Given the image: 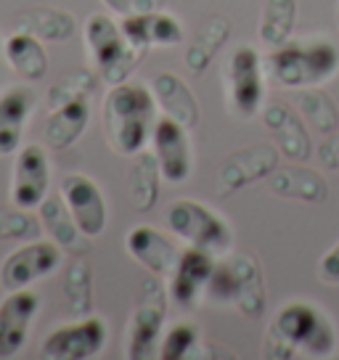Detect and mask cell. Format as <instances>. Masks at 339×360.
<instances>
[{"instance_id": "11", "label": "cell", "mask_w": 339, "mask_h": 360, "mask_svg": "<svg viewBox=\"0 0 339 360\" xmlns=\"http://www.w3.org/2000/svg\"><path fill=\"white\" fill-rule=\"evenodd\" d=\"M281 165V151L276 143H252L231 151L217 169V193H236L249 183L265 180Z\"/></svg>"}, {"instance_id": "32", "label": "cell", "mask_w": 339, "mask_h": 360, "mask_svg": "<svg viewBox=\"0 0 339 360\" xmlns=\"http://www.w3.org/2000/svg\"><path fill=\"white\" fill-rule=\"evenodd\" d=\"M98 72H91V69H77V72H69L64 77L53 82L51 90H48V103L51 109H56L61 103L75 101V98H91L96 88H98Z\"/></svg>"}, {"instance_id": "25", "label": "cell", "mask_w": 339, "mask_h": 360, "mask_svg": "<svg viewBox=\"0 0 339 360\" xmlns=\"http://www.w3.org/2000/svg\"><path fill=\"white\" fill-rule=\"evenodd\" d=\"M3 51H6L11 69L22 79H27V82L46 79L48 69H51V58H48V51L40 37L22 32V30H13L11 37L3 43Z\"/></svg>"}, {"instance_id": "21", "label": "cell", "mask_w": 339, "mask_h": 360, "mask_svg": "<svg viewBox=\"0 0 339 360\" xmlns=\"http://www.w3.org/2000/svg\"><path fill=\"white\" fill-rule=\"evenodd\" d=\"M88 122H91L88 98H75V101L61 103L48 114L46 127H43V143L51 151H64V148L75 146L85 133Z\"/></svg>"}, {"instance_id": "2", "label": "cell", "mask_w": 339, "mask_h": 360, "mask_svg": "<svg viewBox=\"0 0 339 360\" xmlns=\"http://www.w3.org/2000/svg\"><path fill=\"white\" fill-rule=\"evenodd\" d=\"M337 347L334 323L318 307L307 302H289L273 318L265 337V355L276 360L328 358Z\"/></svg>"}, {"instance_id": "31", "label": "cell", "mask_w": 339, "mask_h": 360, "mask_svg": "<svg viewBox=\"0 0 339 360\" xmlns=\"http://www.w3.org/2000/svg\"><path fill=\"white\" fill-rule=\"evenodd\" d=\"M64 297L69 302V310L77 315V318H85L91 313L93 304V276H91V265L85 259H75L67 270V278H64Z\"/></svg>"}, {"instance_id": "9", "label": "cell", "mask_w": 339, "mask_h": 360, "mask_svg": "<svg viewBox=\"0 0 339 360\" xmlns=\"http://www.w3.org/2000/svg\"><path fill=\"white\" fill-rule=\"evenodd\" d=\"M61 259H64L61 247L53 238L51 241H43V238L24 241L22 247H16L11 255H6V259H3V265H0V286L6 292L30 289L34 281L56 273Z\"/></svg>"}, {"instance_id": "36", "label": "cell", "mask_w": 339, "mask_h": 360, "mask_svg": "<svg viewBox=\"0 0 339 360\" xmlns=\"http://www.w3.org/2000/svg\"><path fill=\"white\" fill-rule=\"evenodd\" d=\"M318 278L326 286H339V241L318 262Z\"/></svg>"}, {"instance_id": "13", "label": "cell", "mask_w": 339, "mask_h": 360, "mask_svg": "<svg viewBox=\"0 0 339 360\" xmlns=\"http://www.w3.org/2000/svg\"><path fill=\"white\" fill-rule=\"evenodd\" d=\"M262 124L273 135V143L279 146L281 157L289 162H305L313 154L310 146V127L302 120V114L294 109V103L286 101H265L260 109Z\"/></svg>"}, {"instance_id": "15", "label": "cell", "mask_w": 339, "mask_h": 360, "mask_svg": "<svg viewBox=\"0 0 339 360\" xmlns=\"http://www.w3.org/2000/svg\"><path fill=\"white\" fill-rule=\"evenodd\" d=\"M58 193L64 196L69 212L75 214L85 238H98L106 228V202L101 188L82 172H67L58 183Z\"/></svg>"}, {"instance_id": "30", "label": "cell", "mask_w": 339, "mask_h": 360, "mask_svg": "<svg viewBox=\"0 0 339 360\" xmlns=\"http://www.w3.org/2000/svg\"><path fill=\"white\" fill-rule=\"evenodd\" d=\"M297 24V0H265L260 16V43L265 51H276L289 43Z\"/></svg>"}, {"instance_id": "3", "label": "cell", "mask_w": 339, "mask_h": 360, "mask_svg": "<svg viewBox=\"0 0 339 360\" xmlns=\"http://www.w3.org/2000/svg\"><path fill=\"white\" fill-rule=\"evenodd\" d=\"M265 72L281 88H318L339 72V48L328 40H294L265 56Z\"/></svg>"}, {"instance_id": "22", "label": "cell", "mask_w": 339, "mask_h": 360, "mask_svg": "<svg viewBox=\"0 0 339 360\" xmlns=\"http://www.w3.org/2000/svg\"><path fill=\"white\" fill-rule=\"evenodd\" d=\"M268 188L281 199H297V202H324L328 193V183L321 172L302 167L300 162L294 165H279L268 175Z\"/></svg>"}, {"instance_id": "12", "label": "cell", "mask_w": 339, "mask_h": 360, "mask_svg": "<svg viewBox=\"0 0 339 360\" xmlns=\"http://www.w3.org/2000/svg\"><path fill=\"white\" fill-rule=\"evenodd\" d=\"M106 345V323L96 315L64 323L51 331L40 347V355L48 360H91Z\"/></svg>"}, {"instance_id": "23", "label": "cell", "mask_w": 339, "mask_h": 360, "mask_svg": "<svg viewBox=\"0 0 339 360\" xmlns=\"http://www.w3.org/2000/svg\"><path fill=\"white\" fill-rule=\"evenodd\" d=\"M151 90L165 117L181 122L188 130L199 124V101L186 85V79H181L175 72H159L151 82Z\"/></svg>"}, {"instance_id": "1", "label": "cell", "mask_w": 339, "mask_h": 360, "mask_svg": "<svg viewBox=\"0 0 339 360\" xmlns=\"http://www.w3.org/2000/svg\"><path fill=\"white\" fill-rule=\"evenodd\" d=\"M159 120V103L154 90L141 82L112 85L103 98V130L109 146L124 157H136L151 141Z\"/></svg>"}, {"instance_id": "20", "label": "cell", "mask_w": 339, "mask_h": 360, "mask_svg": "<svg viewBox=\"0 0 339 360\" xmlns=\"http://www.w3.org/2000/svg\"><path fill=\"white\" fill-rule=\"evenodd\" d=\"M34 103V93L24 85H13L0 93V157H16L22 148L24 127Z\"/></svg>"}, {"instance_id": "7", "label": "cell", "mask_w": 339, "mask_h": 360, "mask_svg": "<svg viewBox=\"0 0 339 360\" xmlns=\"http://www.w3.org/2000/svg\"><path fill=\"white\" fill-rule=\"evenodd\" d=\"M165 223L181 241H186V247L204 249L210 255H226L234 241L226 220L207 204H199L193 199L170 204L165 212Z\"/></svg>"}, {"instance_id": "28", "label": "cell", "mask_w": 339, "mask_h": 360, "mask_svg": "<svg viewBox=\"0 0 339 360\" xmlns=\"http://www.w3.org/2000/svg\"><path fill=\"white\" fill-rule=\"evenodd\" d=\"M37 217L43 223V231L56 241L61 249H82V231H79L75 214L69 212L61 193H48L43 204L37 207Z\"/></svg>"}, {"instance_id": "26", "label": "cell", "mask_w": 339, "mask_h": 360, "mask_svg": "<svg viewBox=\"0 0 339 360\" xmlns=\"http://www.w3.org/2000/svg\"><path fill=\"white\" fill-rule=\"evenodd\" d=\"M11 24L13 30L34 34L43 43H64L77 30L75 16L61 11V8H30V11L16 13L11 19Z\"/></svg>"}, {"instance_id": "37", "label": "cell", "mask_w": 339, "mask_h": 360, "mask_svg": "<svg viewBox=\"0 0 339 360\" xmlns=\"http://www.w3.org/2000/svg\"><path fill=\"white\" fill-rule=\"evenodd\" d=\"M318 162H321V167L326 169H339V124L318 146Z\"/></svg>"}, {"instance_id": "35", "label": "cell", "mask_w": 339, "mask_h": 360, "mask_svg": "<svg viewBox=\"0 0 339 360\" xmlns=\"http://www.w3.org/2000/svg\"><path fill=\"white\" fill-rule=\"evenodd\" d=\"M103 6L114 11L117 16H136V13H148L162 8V0H101Z\"/></svg>"}, {"instance_id": "18", "label": "cell", "mask_w": 339, "mask_h": 360, "mask_svg": "<svg viewBox=\"0 0 339 360\" xmlns=\"http://www.w3.org/2000/svg\"><path fill=\"white\" fill-rule=\"evenodd\" d=\"M215 265H217L215 255H210V252L196 249V247L183 249L178 265H175L172 276L167 278L170 281V286H167L170 300L178 304V307L191 310L193 304H196V300L204 294L210 278H212Z\"/></svg>"}, {"instance_id": "24", "label": "cell", "mask_w": 339, "mask_h": 360, "mask_svg": "<svg viewBox=\"0 0 339 360\" xmlns=\"http://www.w3.org/2000/svg\"><path fill=\"white\" fill-rule=\"evenodd\" d=\"M231 37V22L223 13H212L207 16L204 24L199 27V32L191 37V43L186 45L183 51V67L188 69L191 75H202L207 67L215 61L217 51L228 43Z\"/></svg>"}, {"instance_id": "33", "label": "cell", "mask_w": 339, "mask_h": 360, "mask_svg": "<svg viewBox=\"0 0 339 360\" xmlns=\"http://www.w3.org/2000/svg\"><path fill=\"white\" fill-rule=\"evenodd\" d=\"M199 331L193 323L188 321H181V323H172V326L162 334V342H159V360H186V358H196L199 352Z\"/></svg>"}, {"instance_id": "6", "label": "cell", "mask_w": 339, "mask_h": 360, "mask_svg": "<svg viewBox=\"0 0 339 360\" xmlns=\"http://www.w3.org/2000/svg\"><path fill=\"white\" fill-rule=\"evenodd\" d=\"M167 289L159 276L148 273L141 292H138L136 313L127 331V358L130 360H151L159 358V342L165 334V318H167Z\"/></svg>"}, {"instance_id": "8", "label": "cell", "mask_w": 339, "mask_h": 360, "mask_svg": "<svg viewBox=\"0 0 339 360\" xmlns=\"http://www.w3.org/2000/svg\"><path fill=\"white\" fill-rule=\"evenodd\" d=\"M228 101L241 120L260 114L265 103V58L255 45H238L228 58Z\"/></svg>"}, {"instance_id": "29", "label": "cell", "mask_w": 339, "mask_h": 360, "mask_svg": "<svg viewBox=\"0 0 339 360\" xmlns=\"http://www.w3.org/2000/svg\"><path fill=\"white\" fill-rule=\"evenodd\" d=\"M294 109L302 114V120L316 135L326 138L339 124V109L334 98L318 88H297L292 93Z\"/></svg>"}, {"instance_id": "34", "label": "cell", "mask_w": 339, "mask_h": 360, "mask_svg": "<svg viewBox=\"0 0 339 360\" xmlns=\"http://www.w3.org/2000/svg\"><path fill=\"white\" fill-rule=\"evenodd\" d=\"M43 223L40 217H34L32 210H3L0 207V241H32L40 238Z\"/></svg>"}, {"instance_id": "5", "label": "cell", "mask_w": 339, "mask_h": 360, "mask_svg": "<svg viewBox=\"0 0 339 360\" xmlns=\"http://www.w3.org/2000/svg\"><path fill=\"white\" fill-rule=\"evenodd\" d=\"M85 48L91 53V61L98 77L112 88L120 82H127L143 53L124 37L122 27L106 13H91L82 27Z\"/></svg>"}, {"instance_id": "14", "label": "cell", "mask_w": 339, "mask_h": 360, "mask_svg": "<svg viewBox=\"0 0 339 360\" xmlns=\"http://www.w3.org/2000/svg\"><path fill=\"white\" fill-rule=\"evenodd\" d=\"M151 143H154V157L159 162V172L167 183H183L188 180L193 169V151L191 141H188V127L181 122L170 120V117H159L151 133Z\"/></svg>"}, {"instance_id": "16", "label": "cell", "mask_w": 339, "mask_h": 360, "mask_svg": "<svg viewBox=\"0 0 339 360\" xmlns=\"http://www.w3.org/2000/svg\"><path fill=\"white\" fill-rule=\"evenodd\" d=\"M40 313V297L32 289L6 292L0 302V360L19 355L27 345L32 321Z\"/></svg>"}, {"instance_id": "10", "label": "cell", "mask_w": 339, "mask_h": 360, "mask_svg": "<svg viewBox=\"0 0 339 360\" xmlns=\"http://www.w3.org/2000/svg\"><path fill=\"white\" fill-rule=\"evenodd\" d=\"M51 193V157L46 143H27L16 151L11 202L22 210H37Z\"/></svg>"}, {"instance_id": "4", "label": "cell", "mask_w": 339, "mask_h": 360, "mask_svg": "<svg viewBox=\"0 0 339 360\" xmlns=\"http://www.w3.org/2000/svg\"><path fill=\"white\" fill-rule=\"evenodd\" d=\"M204 297L215 304H236V310L249 318H260L268 294L257 259L247 252H238L234 257L217 262Z\"/></svg>"}, {"instance_id": "17", "label": "cell", "mask_w": 339, "mask_h": 360, "mask_svg": "<svg viewBox=\"0 0 339 360\" xmlns=\"http://www.w3.org/2000/svg\"><path fill=\"white\" fill-rule=\"evenodd\" d=\"M124 249L127 255L141 262L148 273H154L159 278H170L172 270L181 259L183 249L154 225H136L127 231L124 236Z\"/></svg>"}, {"instance_id": "27", "label": "cell", "mask_w": 339, "mask_h": 360, "mask_svg": "<svg viewBox=\"0 0 339 360\" xmlns=\"http://www.w3.org/2000/svg\"><path fill=\"white\" fill-rule=\"evenodd\" d=\"M159 162L154 151H138L127 172V199L138 212H151L159 199Z\"/></svg>"}, {"instance_id": "19", "label": "cell", "mask_w": 339, "mask_h": 360, "mask_svg": "<svg viewBox=\"0 0 339 360\" xmlns=\"http://www.w3.org/2000/svg\"><path fill=\"white\" fill-rule=\"evenodd\" d=\"M124 37L136 45L141 53H146L151 48H175L183 43L186 30L183 22L175 19L167 11H148V13H136V16H124L122 22Z\"/></svg>"}]
</instances>
